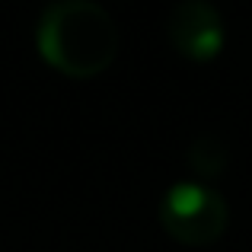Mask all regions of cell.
<instances>
[{
    "label": "cell",
    "instance_id": "6da1fadb",
    "mask_svg": "<svg viewBox=\"0 0 252 252\" xmlns=\"http://www.w3.org/2000/svg\"><path fill=\"white\" fill-rule=\"evenodd\" d=\"M38 51L64 77L90 80L118 55V26L105 6L93 0L51 3L38 19Z\"/></svg>",
    "mask_w": 252,
    "mask_h": 252
},
{
    "label": "cell",
    "instance_id": "7a4b0ae2",
    "mask_svg": "<svg viewBox=\"0 0 252 252\" xmlns=\"http://www.w3.org/2000/svg\"><path fill=\"white\" fill-rule=\"evenodd\" d=\"M160 223L185 246H208L223 236L230 208L220 191L204 182H176L160 204Z\"/></svg>",
    "mask_w": 252,
    "mask_h": 252
},
{
    "label": "cell",
    "instance_id": "3957f363",
    "mask_svg": "<svg viewBox=\"0 0 252 252\" xmlns=\"http://www.w3.org/2000/svg\"><path fill=\"white\" fill-rule=\"evenodd\" d=\"M169 42L182 58L191 61H211L223 48V19L204 0H185L176 3L169 13Z\"/></svg>",
    "mask_w": 252,
    "mask_h": 252
},
{
    "label": "cell",
    "instance_id": "277c9868",
    "mask_svg": "<svg viewBox=\"0 0 252 252\" xmlns=\"http://www.w3.org/2000/svg\"><path fill=\"white\" fill-rule=\"evenodd\" d=\"M189 166L201 179H214L227 169V147L214 134H198L189 147Z\"/></svg>",
    "mask_w": 252,
    "mask_h": 252
}]
</instances>
